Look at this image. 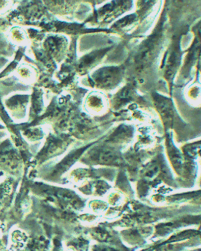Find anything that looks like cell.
Wrapping results in <instances>:
<instances>
[{"mask_svg": "<svg viewBox=\"0 0 201 251\" xmlns=\"http://www.w3.org/2000/svg\"><path fill=\"white\" fill-rule=\"evenodd\" d=\"M55 244L56 245V246H59V241L58 240H55Z\"/></svg>", "mask_w": 201, "mask_h": 251, "instance_id": "cell-1", "label": "cell"}]
</instances>
